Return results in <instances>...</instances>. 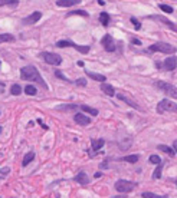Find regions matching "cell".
I'll use <instances>...</instances> for the list:
<instances>
[{"label":"cell","instance_id":"6da1fadb","mask_svg":"<svg viewBox=\"0 0 177 198\" xmlns=\"http://www.w3.org/2000/svg\"><path fill=\"white\" fill-rule=\"evenodd\" d=\"M20 77L23 80H33L36 83H39L42 88H48L45 80L40 76V73L38 72V69L35 66H25V67H22L20 69Z\"/></svg>","mask_w":177,"mask_h":198},{"label":"cell","instance_id":"7a4b0ae2","mask_svg":"<svg viewBox=\"0 0 177 198\" xmlns=\"http://www.w3.org/2000/svg\"><path fill=\"white\" fill-rule=\"evenodd\" d=\"M151 52H161V53H174L176 52V47L171 46L168 43H164V42H157V43L151 44L148 47Z\"/></svg>","mask_w":177,"mask_h":198},{"label":"cell","instance_id":"3957f363","mask_svg":"<svg viewBox=\"0 0 177 198\" xmlns=\"http://www.w3.org/2000/svg\"><path fill=\"white\" fill-rule=\"evenodd\" d=\"M157 112L158 113H163V112H177V103L168 100V99H163L157 105Z\"/></svg>","mask_w":177,"mask_h":198},{"label":"cell","instance_id":"277c9868","mask_svg":"<svg viewBox=\"0 0 177 198\" xmlns=\"http://www.w3.org/2000/svg\"><path fill=\"white\" fill-rule=\"evenodd\" d=\"M134 188H135V182H131V181H127V179H118L115 182V189L118 192H131Z\"/></svg>","mask_w":177,"mask_h":198},{"label":"cell","instance_id":"5b68a950","mask_svg":"<svg viewBox=\"0 0 177 198\" xmlns=\"http://www.w3.org/2000/svg\"><path fill=\"white\" fill-rule=\"evenodd\" d=\"M155 85H157V88L161 89V90L166 93L167 96H170V98H173V99H177V88H176V86H173L171 83H166V82H157Z\"/></svg>","mask_w":177,"mask_h":198},{"label":"cell","instance_id":"8992f818","mask_svg":"<svg viewBox=\"0 0 177 198\" xmlns=\"http://www.w3.org/2000/svg\"><path fill=\"white\" fill-rule=\"evenodd\" d=\"M58 47H75L78 52H81V53H89V46H79V44H75L74 42H71V40H59L58 43H56Z\"/></svg>","mask_w":177,"mask_h":198},{"label":"cell","instance_id":"52a82bcc","mask_svg":"<svg viewBox=\"0 0 177 198\" xmlns=\"http://www.w3.org/2000/svg\"><path fill=\"white\" fill-rule=\"evenodd\" d=\"M39 56L43 59L46 63H49V65H61V63H62V57H61L59 55H56V53H51V52H42Z\"/></svg>","mask_w":177,"mask_h":198},{"label":"cell","instance_id":"ba28073f","mask_svg":"<svg viewBox=\"0 0 177 198\" xmlns=\"http://www.w3.org/2000/svg\"><path fill=\"white\" fill-rule=\"evenodd\" d=\"M101 43L104 46V49L107 52H114L115 50V43H114V39L111 37V34H105L101 40Z\"/></svg>","mask_w":177,"mask_h":198},{"label":"cell","instance_id":"9c48e42d","mask_svg":"<svg viewBox=\"0 0 177 198\" xmlns=\"http://www.w3.org/2000/svg\"><path fill=\"white\" fill-rule=\"evenodd\" d=\"M40 17H42V13H40V11H33L30 16L25 17V19L22 20V23L23 24H35L36 22L40 20Z\"/></svg>","mask_w":177,"mask_h":198},{"label":"cell","instance_id":"30bf717a","mask_svg":"<svg viewBox=\"0 0 177 198\" xmlns=\"http://www.w3.org/2000/svg\"><path fill=\"white\" fill-rule=\"evenodd\" d=\"M74 119H75V122H77L78 125H81V126H87V125L91 123V118H88L87 115H84V113H81V112L75 113Z\"/></svg>","mask_w":177,"mask_h":198},{"label":"cell","instance_id":"8fae6325","mask_svg":"<svg viewBox=\"0 0 177 198\" xmlns=\"http://www.w3.org/2000/svg\"><path fill=\"white\" fill-rule=\"evenodd\" d=\"M117 98L120 99V100H122V102H125L127 105H130V106H131V108H134V109L143 110L141 108H140V106H138V103H135L133 99H130L128 96H125V95H122V93H118V95H117Z\"/></svg>","mask_w":177,"mask_h":198},{"label":"cell","instance_id":"7c38bea8","mask_svg":"<svg viewBox=\"0 0 177 198\" xmlns=\"http://www.w3.org/2000/svg\"><path fill=\"white\" fill-rule=\"evenodd\" d=\"M164 67L167 70H174L177 67V57L176 56H171V57H167L164 60Z\"/></svg>","mask_w":177,"mask_h":198},{"label":"cell","instance_id":"4fadbf2b","mask_svg":"<svg viewBox=\"0 0 177 198\" xmlns=\"http://www.w3.org/2000/svg\"><path fill=\"white\" fill-rule=\"evenodd\" d=\"M75 182L81 184V185H87L89 182V178H88V175L82 171V172H78L77 175H75Z\"/></svg>","mask_w":177,"mask_h":198},{"label":"cell","instance_id":"5bb4252c","mask_svg":"<svg viewBox=\"0 0 177 198\" xmlns=\"http://www.w3.org/2000/svg\"><path fill=\"white\" fill-rule=\"evenodd\" d=\"M78 3H81V0H56V6L59 7H71Z\"/></svg>","mask_w":177,"mask_h":198},{"label":"cell","instance_id":"9a60e30c","mask_svg":"<svg viewBox=\"0 0 177 198\" xmlns=\"http://www.w3.org/2000/svg\"><path fill=\"white\" fill-rule=\"evenodd\" d=\"M101 90L108 96H115V89L110 83H101Z\"/></svg>","mask_w":177,"mask_h":198},{"label":"cell","instance_id":"2e32d148","mask_svg":"<svg viewBox=\"0 0 177 198\" xmlns=\"http://www.w3.org/2000/svg\"><path fill=\"white\" fill-rule=\"evenodd\" d=\"M87 75H88L91 79H94V80H97V82H101V83H105V80H107V77L104 76V75H101V73H95V72H87Z\"/></svg>","mask_w":177,"mask_h":198},{"label":"cell","instance_id":"e0dca14e","mask_svg":"<svg viewBox=\"0 0 177 198\" xmlns=\"http://www.w3.org/2000/svg\"><path fill=\"white\" fill-rule=\"evenodd\" d=\"M104 143H105V141L104 139H95V141H92V151L94 152H91V156H94L95 155V151H98L100 148H102L104 146Z\"/></svg>","mask_w":177,"mask_h":198},{"label":"cell","instance_id":"ac0fdd59","mask_svg":"<svg viewBox=\"0 0 177 198\" xmlns=\"http://www.w3.org/2000/svg\"><path fill=\"white\" fill-rule=\"evenodd\" d=\"M81 110H84V112H87V113H89V115H92V116H97L98 115V110L95 109V108H91V106H88V105H81V106H78Z\"/></svg>","mask_w":177,"mask_h":198},{"label":"cell","instance_id":"d6986e66","mask_svg":"<svg viewBox=\"0 0 177 198\" xmlns=\"http://www.w3.org/2000/svg\"><path fill=\"white\" fill-rule=\"evenodd\" d=\"M35 159V152H27V154L23 156V161H22V165L23 166H26V165H29L32 161Z\"/></svg>","mask_w":177,"mask_h":198},{"label":"cell","instance_id":"ffe728a7","mask_svg":"<svg viewBox=\"0 0 177 198\" xmlns=\"http://www.w3.org/2000/svg\"><path fill=\"white\" fill-rule=\"evenodd\" d=\"M154 19H157V20H160V22H163V23H166V24H167V26H168V27H170V29H173L174 32H177V26H176V24H174V23H173V22H170V20H167L166 17H160V16H155Z\"/></svg>","mask_w":177,"mask_h":198},{"label":"cell","instance_id":"44dd1931","mask_svg":"<svg viewBox=\"0 0 177 198\" xmlns=\"http://www.w3.org/2000/svg\"><path fill=\"white\" fill-rule=\"evenodd\" d=\"M157 148H158L160 151L166 152L167 155H170V156H173V155L176 154V152H174V149H173V148H170V146H167V145H158Z\"/></svg>","mask_w":177,"mask_h":198},{"label":"cell","instance_id":"7402d4cb","mask_svg":"<svg viewBox=\"0 0 177 198\" xmlns=\"http://www.w3.org/2000/svg\"><path fill=\"white\" fill-rule=\"evenodd\" d=\"M14 40V36L9 34V33H3L0 34V43H4V42H13Z\"/></svg>","mask_w":177,"mask_h":198},{"label":"cell","instance_id":"603a6c76","mask_svg":"<svg viewBox=\"0 0 177 198\" xmlns=\"http://www.w3.org/2000/svg\"><path fill=\"white\" fill-rule=\"evenodd\" d=\"M138 159H140V156H138V155H127V156H124V158H122V161L130 162V164H135V162H138Z\"/></svg>","mask_w":177,"mask_h":198},{"label":"cell","instance_id":"cb8c5ba5","mask_svg":"<svg viewBox=\"0 0 177 198\" xmlns=\"http://www.w3.org/2000/svg\"><path fill=\"white\" fill-rule=\"evenodd\" d=\"M100 22L102 23V26H108V23H110V14L108 13H101Z\"/></svg>","mask_w":177,"mask_h":198},{"label":"cell","instance_id":"d4e9b609","mask_svg":"<svg viewBox=\"0 0 177 198\" xmlns=\"http://www.w3.org/2000/svg\"><path fill=\"white\" fill-rule=\"evenodd\" d=\"M25 93L29 95V96H33V95H36V88L33 85H26L25 86Z\"/></svg>","mask_w":177,"mask_h":198},{"label":"cell","instance_id":"484cf974","mask_svg":"<svg viewBox=\"0 0 177 198\" xmlns=\"http://www.w3.org/2000/svg\"><path fill=\"white\" fill-rule=\"evenodd\" d=\"M161 171H163V164H158L157 168H155V171L153 172V178L154 179H160L161 178Z\"/></svg>","mask_w":177,"mask_h":198},{"label":"cell","instance_id":"4316f807","mask_svg":"<svg viewBox=\"0 0 177 198\" xmlns=\"http://www.w3.org/2000/svg\"><path fill=\"white\" fill-rule=\"evenodd\" d=\"M10 93H12V95H20V93H22V86H20V85H17V83L12 85Z\"/></svg>","mask_w":177,"mask_h":198},{"label":"cell","instance_id":"83f0119b","mask_svg":"<svg viewBox=\"0 0 177 198\" xmlns=\"http://www.w3.org/2000/svg\"><path fill=\"white\" fill-rule=\"evenodd\" d=\"M141 197L143 198H167L166 195H157V194H153V192H143L141 194Z\"/></svg>","mask_w":177,"mask_h":198},{"label":"cell","instance_id":"f1b7e54d","mask_svg":"<svg viewBox=\"0 0 177 198\" xmlns=\"http://www.w3.org/2000/svg\"><path fill=\"white\" fill-rule=\"evenodd\" d=\"M148 161H150V164H155V165L161 164V158H160L158 155H151Z\"/></svg>","mask_w":177,"mask_h":198},{"label":"cell","instance_id":"f546056e","mask_svg":"<svg viewBox=\"0 0 177 198\" xmlns=\"http://www.w3.org/2000/svg\"><path fill=\"white\" fill-rule=\"evenodd\" d=\"M19 0H0V6H4V4H13V6H17Z\"/></svg>","mask_w":177,"mask_h":198},{"label":"cell","instance_id":"4dcf8cb0","mask_svg":"<svg viewBox=\"0 0 177 198\" xmlns=\"http://www.w3.org/2000/svg\"><path fill=\"white\" fill-rule=\"evenodd\" d=\"M55 76L59 77V79H62V80H66V82H69V77H66L61 70H55Z\"/></svg>","mask_w":177,"mask_h":198},{"label":"cell","instance_id":"1f68e13d","mask_svg":"<svg viewBox=\"0 0 177 198\" xmlns=\"http://www.w3.org/2000/svg\"><path fill=\"white\" fill-rule=\"evenodd\" d=\"M160 9L163 11H166V13H173V7H170L167 4H160Z\"/></svg>","mask_w":177,"mask_h":198},{"label":"cell","instance_id":"d6a6232c","mask_svg":"<svg viewBox=\"0 0 177 198\" xmlns=\"http://www.w3.org/2000/svg\"><path fill=\"white\" fill-rule=\"evenodd\" d=\"M69 14H78V16H85V17H87V16H89V14L85 10H75V11H71Z\"/></svg>","mask_w":177,"mask_h":198},{"label":"cell","instance_id":"836d02e7","mask_svg":"<svg viewBox=\"0 0 177 198\" xmlns=\"http://www.w3.org/2000/svg\"><path fill=\"white\" fill-rule=\"evenodd\" d=\"M131 23L134 24V27H135L137 30H140V29H141V23L138 22V20L135 19V17H131Z\"/></svg>","mask_w":177,"mask_h":198},{"label":"cell","instance_id":"e575fe53","mask_svg":"<svg viewBox=\"0 0 177 198\" xmlns=\"http://www.w3.org/2000/svg\"><path fill=\"white\" fill-rule=\"evenodd\" d=\"M75 83L79 85V86H85V85H87V80H85L84 77H81V79H77V80H75Z\"/></svg>","mask_w":177,"mask_h":198},{"label":"cell","instance_id":"d590c367","mask_svg":"<svg viewBox=\"0 0 177 198\" xmlns=\"http://www.w3.org/2000/svg\"><path fill=\"white\" fill-rule=\"evenodd\" d=\"M133 43H134V44H138V46H140V44H141V42H140L138 39H133Z\"/></svg>","mask_w":177,"mask_h":198},{"label":"cell","instance_id":"8d00e7d4","mask_svg":"<svg viewBox=\"0 0 177 198\" xmlns=\"http://www.w3.org/2000/svg\"><path fill=\"white\" fill-rule=\"evenodd\" d=\"M173 146H174V152L177 154V141H174V143H173Z\"/></svg>","mask_w":177,"mask_h":198},{"label":"cell","instance_id":"74e56055","mask_svg":"<svg viewBox=\"0 0 177 198\" xmlns=\"http://www.w3.org/2000/svg\"><path fill=\"white\" fill-rule=\"evenodd\" d=\"M98 4H101V6H104V4H105V1H104V0H98Z\"/></svg>","mask_w":177,"mask_h":198},{"label":"cell","instance_id":"f35d334b","mask_svg":"<svg viewBox=\"0 0 177 198\" xmlns=\"http://www.w3.org/2000/svg\"><path fill=\"white\" fill-rule=\"evenodd\" d=\"M101 175H102V174H101V172H97V174H95V178H100Z\"/></svg>","mask_w":177,"mask_h":198},{"label":"cell","instance_id":"ab89813d","mask_svg":"<svg viewBox=\"0 0 177 198\" xmlns=\"http://www.w3.org/2000/svg\"><path fill=\"white\" fill-rule=\"evenodd\" d=\"M114 198H124V197H114Z\"/></svg>","mask_w":177,"mask_h":198},{"label":"cell","instance_id":"60d3db41","mask_svg":"<svg viewBox=\"0 0 177 198\" xmlns=\"http://www.w3.org/2000/svg\"><path fill=\"white\" fill-rule=\"evenodd\" d=\"M176 185H177V181H176Z\"/></svg>","mask_w":177,"mask_h":198},{"label":"cell","instance_id":"b9f144b4","mask_svg":"<svg viewBox=\"0 0 177 198\" xmlns=\"http://www.w3.org/2000/svg\"><path fill=\"white\" fill-rule=\"evenodd\" d=\"M0 66H1V63H0Z\"/></svg>","mask_w":177,"mask_h":198}]
</instances>
